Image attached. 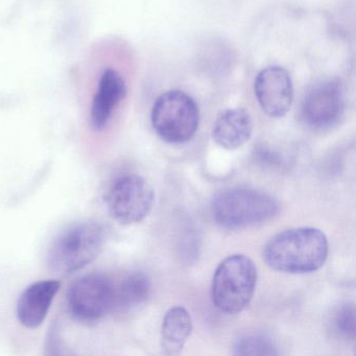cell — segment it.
<instances>
[{
  "label": "cell",
  "instance_id": "1",
  "mask_svg": "<svg viewBox=\"0 0 356 356\" xmlns=\"http://www.w3.org/2000/svg\"><path fill=\"white\" fill-rule=\"evenodd\" d=\"M326 235L316 228H296L275 235L262 252L272 270L286 274H306L324 266L328 256Z\"/></svg>",
  "mask_w": 356,
  "mask_h": 356
},
{
  "label": "cell",
  "instance_id": "2",
  "mask_svg": "<svg viewBox=\"0 0 356 356\" xmlns=\"http://www.w3.org/2000/svg\"><path fill=\"white\" fill-rule=\"evenodd\" d=\"M107 241L105 226L97 220L70 225L51 241L47 264L55 272L72 274L95 261Z\"/></svg>",
  "mask_w": 356,
  "mask_h": 356
},
{
  "label": "cell",
  "instance_id": "3",
  "mask_svg": "<svg viewBox=\"0 0 356 356\" xmlns=\"http://www.w3.org/2000/svg\"><path fill=\"white\" fill-rule=\"evenodd\" d=\"M257 278V268L248 256H229L216 268L212 279L214 306L225 314L243 312L253 299Z\"/></svg>",
  "mask_w": 356,
  "mask_h": 356
},
{
  "label": "cell",
  "instance_id": "4",
  "mask_svg": "<svg viewBox=\"0 0 356 356\" xmlns=\"http://www.w3.org/2000/svg\"><path fill=\"white\" fill-rule=\"evenodd\" d=\"M279 204L272 195L250 188H232L214 197L212 216L226 229H243L262 224L276 216Z\"/></svg>",
  "mask_w": 356,
  "mask_h": 356
},
{
  "label": "cell",
  "instance_id": "5",
  "mask_svg": "<svg viewBox=\"0 0 356 356\" xmlns=\"http://www.w3.org/2000/svg\"><path fill=\"white\" fill-rule=\"evenodd\" d=\"M152 126L158 136L172 145L191 140L199 128L200 110L195 99L180 90L162 93L152 109Z\"/></svg>",
  "mask_w": 356,
  "mask_h": 356
},
{
  "label": "cell",
  "instance_id": "6",
  "mask_svg": "<svg viewBox=\"0 0 356 356\" xmlns=\"http://www.w3.org/2000/svg\"><path fill=\"white\" fill-rule=\"evenodd\" d=\"M110 216L122 225L143 222L155 203L153 187L145 179L137 175H128L118 179L108 193Z\"/></svg>",
  "mask_w": 356,
  "mask_h": 356
},
{
  "label": "cell",
  "instance_id": "7",
  "mask_svg": "<svg viewBox=\"0 0 356 356\" xmlns=\"http://www.w3.org/2000/svg\"><path fill=\"white\" fill-rule=\"evenodd\" d=\"M113 281L103 274H89L72 283L67 291L70 316L82 323H95L112 312Z\"/></svg>",
  "mask_w": 356,
  "mask_h": 356
},
{
  "label": "cell",
  "instance_id": "8",
  "mask_svg": "<svg viewBox=\"0 0 356 356\" xmlns=\"http://www.w3.org/2000/svg\"><path fill=\"white\" fill-rule=\"evenodd\" d=\"M345 111L343 86L337 79H324L308 85L301 101L303 122L316 130L339 124Z\"/></svg>",
  "mask_w": 356,
  "mask_h": 356
},
{
  "label": "cell",
  "instance_id": "9",
  "mask_svg": "<svg viewBox=\"0 0 356 356\" xmlns=\"http://www.w3.org/2000/svg\"><path fill=\"white\" fill-rule=\"evenodd\" d=\"M254 93L264 113L270 118H283L293 105V87L291 74L281 66L264 68L256 76Z\"/></svg>",
  "mask_w": 356,
  "mask_h": 356
},
{
  "label": "cell",
  "instance_id": "10",
  "mask_svg": "<svg viewBox=\"0 0 356 356\" xmlns=\"http://www.w3.org/2000/svg\"><path fill=\"white\" fill-rule=\"evenodd\" d=\"M128 87L122 74L115 68L104 70L89 109V122L92 130L99 132L108 126L114 112L126 99Z\"/></svg>",
  "mask_w": 356,
  "mask_h": 356
},
{
  "label": "cell",
  "instance_id": "11",
  "mask_svg": "<svg viewBox=\"0 0 356 356\" xmlns=\"http://www.w3.org/2000/svg\"><path fill=\"white\" fill-rule=\"evenodd\" d=\"M61 287L58 280H41L33 283L20 295L16 316L22 326L38 328L47 318L56 295Z\"/></svg>",
  "mask_w": 356,
  "mask_h": 356
},
{
  "label": "cell",
  "instance_id": "12",
  "mask_svg": "<svg viewBox=\"0 0 356 356\" xmlns=\"http://www.w3.org/2000/svg\"><path fill=\"white\" fill-rule=\"evenodd\" d=\"M253 132L251 116L243 109H230L216 118L212 129V138L225 149H236L243 147Z\"/></svg>",
  "mask_w": 356,
  "mask_h": 356
},
{
  "label": "cell",
  "instance_id": "13",
  "mask_svg": "<svg viewBox=\"0 0 356 356\" xmlns=\"http://www.w3.org/2000/svg\"><path fill=\"white\" fill-rule=\"evenodd\" d=\"M151 293V281L143 272H132L113 282L112 312H126L143 304Z\"/></svg>",
  "mask_w": 356,
  "mask_h": 356
},
{
  "label": "cell",
  "instance_id": "14",
  "mask_svg": "<svg viewBox=\"0 0 356 356\" xmlns=\"http://www.w3.org/2000/svg\"><path fill=\"white\" fill-rule=\"evenodd\" d=\"M193 330V320L186 308L175 306L166 312L161 327V347L164 353L181 352Z\"/></svg>",
  "mask_w": 356,
  "mask_h": 356
},
{
  "label": "cell",
  "instance_id": "15",
  "mask_svg": "<svg viewBox=\"0 0 356 356\" xmlns=\"http://www.w3.org/2000/svg\"><path fill=\"white\" fill-rule=\"evenodd\" d=\"M235 355H277V347L274 341L261 333H245L235 343Z\"/></svg>",
  "mask_w": 356,
  "mask_h": 356
},
{
  "label": "cell",
  "instance_id": "16",
  "mask_svg": "<svg viewBox=\"0 0 356 356\" xmlns=\"http://www.w3.org/2000/svg\"><path fill=\"white\" fill-rule=\"evenodd\" d=\"M331 326L339 337L345 339H355V309L353 305L341 306L331 318Z\"/></svg>",
  "mask_w": 356,
  "mask_h": 356
}]
</instances>
